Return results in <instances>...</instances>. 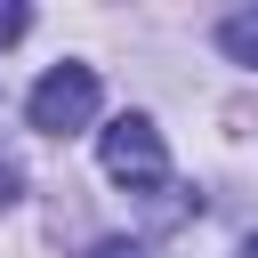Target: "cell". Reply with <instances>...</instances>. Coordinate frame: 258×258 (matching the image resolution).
Returning <instances> with one entry per match:
<instances>
[{"instance_id":"5b68a950","label":"cell","mask_w":258,"mask_h":258,"mask_svg":"<svg viewBox=\"0 0 258 258\" xmlns=\"http://www.w3.org/2000/svg\"><path fill=\"white\" fill-rule=\"evenodd\" d=\"M89 258H161V250H153V242H129V234H105Z\"/></svg>"},{"instance_id":"277c9868","label":"cell","mask_w":258,"mask_h":258,"mask_svg":"<svg viewBox=\"0 0 258 258\" xmlns=\"http://www.w3.org/2000/svg\"><path fill=\"white\" fill-rule=\"evenodd\" d=\"M24 32H32V8H24V0H0V48L24 40Z\"/></svg>"},{"instance_id":"7a4b0ae2","label":"cell","mask_w":258,"mask_h":258,"mask_svg":"<svg viewBox=\"0 0 258 258\" xmlns=\"http://www.w3.org/2000/svg\"><path fill=\"white\" fill-rule=\"evenodd\" d=\"M24 121H32L40 137L89 129V121H97V73H89V64H48V73L32 81V97H24Z\"/></svg>"},{"instance_id":"3957f363","label":"cell","mask_w":258,"mask_h":258,"mask_svg":"<svg viewBox=\"0 0 258 258\" xmlns=\"http://www.w3.org/2000/svg\"><path fill=\"white\" fill-rule=\"evenodd\" d=\"M218 48H226L234 64H250V73H258V8H242V16H226V24H218Z\"/></svg>"},{"instance_id":"6da1fadb","label":"cell","mask_w":258,"mask_h":258,"mask_svg":"<svg viewBox=\"0 0 258 258\" xmlns=\"http://www.w3.org/2000/svg\"><path fill=\"white\" fill-rule=\"evenodd\" d=\"M97 161H105V177L129 185V194H169V153H161V129H153L145 113L105 121V129H97Z\"/></svg>"},{"instance_id":"52a82bcc","label":"cell","mask_w":258,"mask_h":258,"mask_svg":"<svg viewBox=\"0 0 258 258\" xmlns=\"http://www.w3.org/2000/svg\"><path fill=\"white\" fill-rule=\"evenodd\" d=\"M242 258H258V242H242Z\"/></svg>"},{"instance_id":"8992f818","label":"cell","mask_w":258,"mask_h":258,"mask_svg":"<svg viewBox=\"0 0 258 258\" xmlns=\"http://www.w3.org/2000/svg\"><path fill=\"white\" fill-rule=\"evenodd\" d=\"M16 194H24V169H16V161H0V210H8Z\"/></svg>"}]
</instances>
